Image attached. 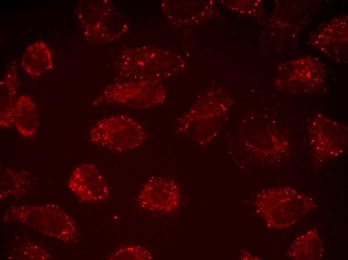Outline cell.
Segmentation results:
<instances>
[{
    "label": "cell",
    "instance_id": "cell-1",
    "mask_svg": "<svg viewBox=\"0 0 348 260\" xmlns=\"http://www.w3.org/2000/svg\"><path fill=\"white\" fill-rule=\"evenodd\" d=\"M254 205L268 227L280 230L292 226L317 206L312 198L288 186L263 190Z\"/></svg>",
    "mask_w": 348,
    "mask_h": 260
},
{
    "label": "cell",
    "instance_id": "cell-2",
    "mask_svg": "<svg viewBox=\"0 0 348 260\" xmlns=\"http://www.w3.org/2000/svg\"><path fill=\"white\" fill-rule=\"evenodd\" d=\"M4 220L22 223L66 244L75 242L78 238L74 220L53 204L12 206L6 211Z\"/></svg>",
    "mask_w": 348,
    "mask_h": 260
},
{
    "label": "cell",
    "instance_id": "cell-3",
    "mask_svg": "<svg viewBox=\"0 0 348 260\" xmlns=\"http://www.w3.org/2000/svg\"><path fill=\"white\" fill-rule=\"evenodd\" d=\"M75 12L84 38L95 44L112 42L128 30L123 16L109 0H82Z\"/></svg>",
    "mask_w": 348,
    "mask_h": 260
},
{
    "label": "cell",
    "instance_id": "cell-4",
    "mask_svg": "<svg viewBox=\"0 0 348 260\" xmlns=\"http://www.w3.org/2000/svg\"><path fill=\"white\" fill-rule=\"evenodd\" d=\"M88 135L93 144L118 152L140 146L146 138L142 125L124 114L108 116L98 120L91 128Z\"/></svg>",
    "mask_w": 348,
    "mask_h": 260
},
{
    "label": "cell",
    "instance_id": "cell-5",
    "mask_svg": "<svg viewBox=\"0 0 348 260\" xmlns=\"http://www.w3.org/2000/svg\"><path fill=\"white\" fill-rule=\"evenodd\" d=\"M166 92L159 80H126L108 86L92 104H118L146 108L162 103Z\"/></svg>",
    "mask_w": 348,
    "mask_h": 260
},
{
    "label": "cell",
    "instance_id": "cell-6",
    "mask_svg": "<svg viewBox=\"0 0 348 260\" xmlns=\"http://www.w3.org/2000/svg\"><path fill=\"white\" fill-rule=\"evenodd\" d=\"M159 50L140 46L124 50L117 62L118 74L126 80L155 79L170 74L159 66Z\"/></svg>",
    "mask_w": 348,
    "mask_h": 260
},
{
    "label": "cell",
    "instance_id": "cell-7",
    "mask_svg": "<svg viewBox=\"0 0 348 260\" xmlns=\"http://www.w3.org/2000/svg\"><path fill=\"white\" fill-rule=\"evenodd\" d=\"M180 200V188L174 180L163 176H154L141 189L137 204L148 210L170 214L178 208Z\"/></svg>",
    "mask_w": 348,
    "mask_h": 260
},
{
    "label": "cell",
    "instance_id": "cell-8",
    "mask_svg": "<svg viewBox=\"0 0 348 260\" xmlns=\"http://www.w3.org/2000/svg\"><path fill=\"white\" fill-rule=\"evenodd\" d=\"M68 187L83 202H98L109 196L108 186L104 178L92 164L79 165L72 171Z\"/></svg>",
    "mask_w": 348,
    "mask_h": 260
},
{
    "label": "cell",
    "instance_id": "cell-9",
    "mask_svg": "<svg viewBox=\"0 0 348 260\" xmlns=\"http://www.w3.org/2000/svg\"><path fill=\"white\" fill-rule=\"evenodd\" d=\"M19 86L15 62L10 64L0 82V126L10 128L14 124V112Z\"/></svg>",
    "mask_w": 348,
    "mask_h": 260
},
{
    "label": "cell",
    "instance_id": "cell-10",
    "mask_svg": "<svg viewBox=\"0 0 348 260\" xmlns=\"http://www.w3.org/2000/svg\"><path fill=\"white\" fill-rule=\"evenodd\" d=\"M21 66L32 78L40 76L54 68L52 52L43 41H36L28 45L22 54Z\"/></svg>",
    "mask_w": 348,
    "mask_h": 260
},
{
    "label": "cell",
    "instance_id": "cell-11",
    "mask_svg": "<svg viewBox=\"0 0 348 260\" xmlns=\"http://www.w3.org/2000/svg\"><path fill=\"white\" fill-rule=\"evenodd\" d=\"M0 198H22L34 184V176L26 171H17L0 164Z\"/></svg>",
    "mask_w": 348,
    "mask_h": 260
},
{
    "label": "cell",
    "instance_id": "cell-12",
    "mask_svg": "<svg viewBox=\"0 0 348 260\" xmlns=\"http://www.w3.org/2000/svg\"><path fill=\"white\" fill-rule=\"evenodd\" d=\"M40 121L38 106L28 94L19 96L14 112V124L21 136L32 138L36 134Z\"/></svg>",
    "mask_w": 348,
    "mask_h": 260
},
{
    "label": "cell",
    "instance_id": "cell-13",
    "mask_svg": "<svg viewBox=\"0 0 348 260\" xmlns=\"http://www.w3.org/2000/svg\"><path fill=\"white\" fill-rule=\"evenodd\" d=\"M324 253L321 237L318 230L312 228L296 236L286 255L293 260H316L321 259Z\"/></svg>",
    "mask_w": 348,
    "mask_h": 260
},
{
    "label": "cell",
    "instance_id": "cell-14",
    "mask_svg": "<svg viewBox=\"0 0 348 260\" xmlns=\"http://www.w3.org/2000/svg\"><path fill=\"white\" fill-rule=\"evenodd\" d=\"M52 258L44 248L32 242H25L12 250L8 257L10 260H48Z\"/></svg>",
    "mask_w": 348,
    "mask_h": 260
},
{
    "label": "cell",
    "instance_id": "cell-15",
    "mask_svg": "<svg viewBox=\"0 0 348 260\" xmlns=\"http://www.w3.org/2000/svg\"><path fill=\"white\" fill-rule=\"evenodd\" d=\"M152 252L146 248L140 246H128L120 248L112 252L108 259L114 260H151Z\"/></svg>",
    "mask_w": 348,
    "mask_h": 260
}]
</instances>
